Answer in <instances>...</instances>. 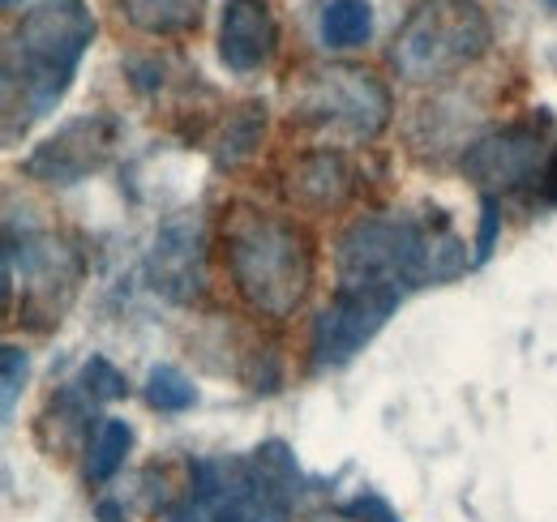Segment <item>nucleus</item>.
Returning <instances> with one entry per match:
<instances>
[{"instance_id":"0eeeda50","label":"nucleus","mask_w":557,"mask_h":522,"mask_svg":"<svg viewBox=\"0 0 557 522\" xmlns=\"http://www.w3.org/2000/svg\"><path fill=\"white\" fill-rule=\"evenodd\" d=\"M116 146H121V121L108 112H86V116L65 121L52 137H44L22 159V176L52 185V189H70V185L90 181L95 172H103Z\"/></svg>"},{"instance_id":"cd10ccee","label":"nucleus","mask_w":557,"mask_h":522,"mask_svg":"<svg viewBox=\"0 0 557 522\" xmlns=\"http://www.w3.org/2000/svg\"><path fill=\"white\" fill-rule=\"evenodd\" d=\"M541 4H545V9H557V0H541Z\"/></svg>"},{"instance_id":"423d86ee","label":"nucleus","mask_w":557,"mask_h":522,"mask_svg":"<svg viewBox=\"0 0 557 522\" xmlns=\"http://www.w3.org/2000/svg\"><path fill=\"white\" fill-rule=\"evenodd\" d=\"M4 265L22 270V304L13 309L17 322H26L30 330H52L61 326L65 309L77 296V283L86 274L82 253L65 245L57 232L44 227H26L22 240L9 232L4 240Z\"/></svg>"},{"instance_id":"f8f14e48","label":"nucleus","mask_w":557,"mask_h":522,"mask_svg":"<svg viewBox=\"0 0 557 522\" xmlns=\"http://www.w3.org/2000/svg\"><path fill=\"white\" fill-rule=\"evenodd\" d=\"M283 197L296 210L335 214L356 197V167H351V159L344 150H331V146L305 150L283 176Z\"/></svg>"},{"instance_id":"393cba45","label":"nucleus","mask_w":557,"mask_h":522,"mask_svg":"<svg viewBox=\"0 0 557 522\" xmlns=\"http://www.w3.org/2000/svg\"><path fill=\"white\" fill-rule=\"evenodd\" d=\"M536 189H541V201L557 210V141L554 150H549V159H545V172H541V185Z\"/></svg>"},{"instance_id":"412c9836","label":"nucleus","mask_w":557,"mask_h":522,"mask_svg":"<svg viewBox=\"0 0 557 522\" xmlns=\"http://www.w3.org/2000/svg\"><path fill=\"white\" fill-rule=\"evenodd\" d=\"M26 373H30V356L17 343H4V351H0V415H4V424L17 411V394L26 386Z\"/></svg>"},{"instance_id":"9b49d317","label":"nucleus","mask_w":557,"mask_h":522,"mask_svg":"<svg viewBox=\"0 0 557 522\" xmlns=\"http://www.w3.org/2000/svg\"><path fill=\"white\" fill-rule=\"evenodd\" d=\"M278 22L271 0H223L219 13V61L232 73H258L275 61Z\"/></svg>"},{"instance_id":"a878e982","label":"nucleus","mask_w":557,"mask_h":522,"mask_svg":"<svg viewBox=\"0 0 557 522\" xmlns=\"http://www.w3.org/2000/svg\"><path fill=\"white\" fill-rule=\"evenodd\" d=\"M313 522H360L356 514H348V510H331V514H318Z\"/></svg>"},{"instance_id":"6ab92c4d","label":"nucleus","mask_w":557,"mask_h":522,"mask_svg":"<svg viewBox=\"0 0 557 522\" xmlns=\"http://www.w3.org/2000/svg\"><path fill=\"white\" fill-rule=\"evenodd\" d=\"M146 402L163 415H181L198 402V386L176 369V364H154L146 373Z\"/></svg>"},{"instance_id":"20e7f679","label":"nucleus","mask_w":557,"mask_h":522,"mask_svg":"<svg viewBox=\"0 0 557 522\" xmlns=\"http://www.w3.org/2000/svg\"><path fill=\"white\" fill-rule=\"evenodd\" d=\"M339 287H424L429 223L412 214H364L335 245Z\"/></svg>"},{"instance_id":"f257e3e1","label":"nucleus","mask_w":557,"mask_h":522,"mask_svg":"<svg viewBox=\"0 0 557 522\" xmlns=\"http://www.w3.org/2000/svg\"><path fill=\"white\" fill-rule=\"evenodd\" d=\"M99 22L86 0H35L4 48V141L13 146L70 95Z\"/></svg>"},{"instance_id":"9d476101","label":"nucleus","mask_w":557,"mask_h":522,"mask_svg":"<svg viewBox=\"0 0 557 522\" xmlns=\"http://www.w3.org/2000/svg\"><path fill=\"white\" fill-rule=\"evenodd\" d=\"M146 283L172 304L207 296V223L198 210H176L159 223L146 249Z\"/></svg>"},{"instance_id":"bb28decb","label":"nucleus","mask_w":557,"mask_h":522,"mask_svg":"<svg viewBox=\"0 0 557 522\" xmlns=\"http://www.w3.org/2000/svg\"><path fill=\"white\" fill-rule=\"evenodd\" d=\"M0 4H4V9H17V4H22V0H0Z\"/></svg>"},{"instance_id":"ddd939ff","label":"nucleus","mask_w":557,"mask_h":522,"mask_svg":"<svg viewBox=\"0 0 557 522\" xmlns=\"http://www.w3.org/2000/svg\"><path fill=\"white\" fill-rule=\"evenodd\" d=\"M95 398L82 390L77 382L65 386V390H57L48 398V407H44V415H39V428H35V437H48L52 428H57V437L44 446L48 455H73L86 437H90V420H95Z\"/></svg>"},{"instance_id":"dca6fc26","label":"nucleus","mask_w":557,"mask_h":522,"mask_svg":"<svg viewBox=\"0 0 557 522\" xmlns=\"http://www.w3.org/2000/svg\"><path fill=\"white\" fill-rule=\"evenodd\" d=\"M318 26H322V44L335 52L364 48L373 35V4L369 0H326Z\"/></svg>"},{"instance_id":"4be33fe9","label":"nucleus","mask_w":557,"mask_h":522,"mask_svg":"<svg viewBox=\"0 0 557 522\" xmlns=\"http://www.w3.org/2000/svg\"><path fill=\"white\" fill-rule=\"evenodd\" d=\"M497 232H502V197H481V232H476V265H485L497 249Z\"/></svg>"},{"instance_id":"f3484780","label":"nucleus","mask_w":557,"mask_h":522,"mask_svg":"<svg viewBox=\"0 0 557 522\" xmlns=\"http://www.w3.org/2000/svg\"><path fill=\"white\" fill-rule=\"evenodd\" d=\"M129 450H134V424L108 415V420L95 428V442H90V450H86V480L108 484V480L125 467Z\"/></svg>"},{"instance_id":"aec40b11","label":"nucleus","mask_w":557,"mask_h":522,"mask_svg":"<svg viewBox=\"0 0 557 522\" xmlns=\"http://www.w3.org/2000/svg\"><path fill=\"white\" fill-rule=\"evenodd\" d=\"M77 386L90 394L95 402H116V398H125V394H129V382H125V373H121L112 360H103V356H90V360L82 364V373H77Z\"/></svg>"},{"instance_id":"a211bd4d","label":"nucleus","mask_w":557,"mask_h":522,"mask_svg":"<svg viewBox=\"0 0 557 522\" xmlns=\"http://www.w3.org/2000/svg\"><path fill=\"white\" fill-rule=\"evenodd\" d=\"M463 270H468V245L450 227V219L437 210V219L429 223V283H450Z\"/></svg>"},{"instance_id":"f03ea898","label":"nucleus","mask_w":557,"mask_h":522,"mask_svg":"<svg viewBox=\"0 0 557 522\" xmlns=\"http://www.w3.org/2000/svg\"><path fill=\"white\" fill-rule=\"evenodd\" d=\"M223 261L236 296L258 313L283 322L292 318L313 287V236L283 214H267L253 206H236L223 223Z\"/></svg>"},{"instance_id":"1a4fd4ad","label":"nucleus","mask_w":557,"mask_h":522,"mask_svg":"<svg viewBox=\"0 0 557 522\" xmlns=\"http://www.w3.org/2000/svg\"><path fill=\"white\" fill-rule=\"evenodd\" d=\"M545 125L532 121H510L502 129L481 133L468 150H463V176L481 189V197H506L519 194L528 185H541L545 159L554 146H545Z\"/></svg>"},{"instance_id":"b1692460","label":"nucleus","mask_w":557,"mask_h":522,"mask_svg":"<svg viewBox=\"0 0 557 522\" xmlns=\"http://www.w3.org/2000/svg\"><path fill=\"white\" fill-rule=\"evenodd\" d=\"M172 522H232L214 501H207V497H198V493H189V501L172 514Z\"/></svg>"},{"instance_id":"2eb2a0df","label":"nucleus","mask_w":557,"mask_h":522,"mask_svg":"<svg viewBox=\"0 0 557 522\" xmlns=\"http://www.w3.org/2000/svg\"><path fill=\"white\" fill-rule=\"evenodd\" d=\"M262 137H267V103L249 99V103L232 108L219 129V141H214V167H240L245 159L258 154Z\"/></svg>"},{"instance_id":"39448f33","label":"nucleus","mask_w":557,"mask_h":522,"mask_svg":"<svg viewBox=\"0 0 557 522\" xmlns=\"http://www.w3.org/2000/svg\"><path fill=\"white\" fill-rule=\"evenodd\" d=\"M292 116L318 133H335L348 141H377L395 116V99L373 69L326 65L313 69L292 90Z\"/></svg>"},{"instance_id":"5701e85b","label":"nucleus","mask_w":557,"mask_h":522,"mask_svg":"<svg viewBox=\"0 0 557 522\" xmlns=\"http://www.w3.org/2000/svg\"><path fill=\"white\" fill-rule=\"evenodd\" d=\"M348 514H356L360 522H399V514L377 497V493H360V497H351L348 506H344Z\"/></svg>"},{"instance_id":"7ed1b4c3","label":"nucleus","mask_w":557,"mask_h":522,"mask_svg":"<svg viewBox=\"0 0 557 522\" xmlns=\"http://www.w3.org/2000/svg\"><path fill=\"white\" fill-rule=\"evenodd\" d=\"M493 44L481 0H417L391 44V65L412 86L446 82L476 65Z\"/></svg>"},{"instance_id":"6e6552de","label":"nucleus","mask_w":557,"mask_h":522,"mask_svg":"<svg viewBox=\"0 0 557 522\" xmlns=\"http://www.w3.org/2000/svg\"><path fill=\"white\" fill-rule=\"evenodd\" d=\"M404 296V287H339L335 300L313 318V369H344L356 360V351L382 334Z\"/></svg>"},{"instance_id":"4468645a","label":"nucleus","mask_w":557,"mask_h":522,"mask_svg":"<svg viewBox=\"0 0 557 522\" xmlns=\"http://www.w3.org/2000/svg\"><path fill=\"white\" fill-rule=\"evenodd\" d=\"M121 13L150 39H181L202 26L207 0H121Z\"/></svg>"}]
</instances>
